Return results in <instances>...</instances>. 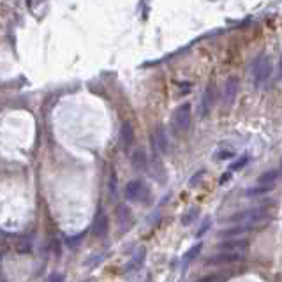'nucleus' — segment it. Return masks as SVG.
I'll list each match as a JSON object with an SVG mask.
<instances>
[{
	"label": "nucleus",
	"instance_id": "22",
	"mask_svg": "<svg viewBox=\"0 0 282 282\" xmlns=\"http://www.w3.org/2000/svg\"><path fill=\"white\" fill-rule=\"evenodd\" d=\"M46 282H63V275L62 274H51L46 279Z\"/></svg>",
	"mask_w": 282,
	"mask_h": 282
},
{
	"label": "nucleus",
	"instance_id": "7",
	"mask_svg": "<svg viewBox=\"0 0 282 282\" xmlns=\"http://www.w3.org/2000/svg\"><path fill=\"white\" fill-rule=\"evenodd\" d=\"M236 90H238V81H236V78H227L226 83H224L222 87V101L224 104H231L233 101H235L236 97Z\"/></svg>",
	"mask_w": 282,
	"mask_h": 282
},
{
	"label": "nucleus",
	"instance_id": "8",
	"mask_svg": "<svg viewBox=\"0 0 282 282\" xmlns=\"http://www.w3.org/2000/svg\"><path fill=\"white\" fill-rule=\"evenodd\" d=\"M108 215L104 212H99L92 224V235L94 236H104L108 233Z\"/></svg>",
	"mask_w": 282,
	"mask_h": 282
},
{
	"label": "nucleus",
	"instance_id": "1",
	"mask_svg": "<svg viewBox=\"0 0 282 282\" xmlns=\"http://www.w3.org/2000/svg\"><path fill=\"white\" fill-rule=\"evenodd\" d=\"M274 72V60L268 55L257 57L256 62L252 63V78L256 85H263L265 81H268V78Z\"/></svg>",
	"mask_w": 282,
	"mask_h": 282
},
{
	"label": "nucleus",
	"instance_id": "25",
	"mask_svg": "<svg viewBox=\"0 0 282 282\" xmlns=\"http://www.w3.org/2000/svg\"><path fill=\"white\" fill-rule=\"evenodd\" d=\"M231 157H235V154L233 152H220L219 156H217V159H231Z\"/></svg>",
	"mask_w": 282,
	"mask_h": 282
},
{
	"label": "nucleus",
	"instance_id": "27",
	"mask_svg": "<svg viewBox=\"0 0 282 282\" xmlns=\"http://www.w3.org/2000/svg\"><path fill=\"white\" fill-rule=\"evenodd\" d=\"M281 69H282V60H281Z\"/></svg>",
	"mask_w": 282,
	"mask_h": 282
},
{
	"label": "nucleus",
	"instance_id": "24",
	"mask_svg": "<svg viewBox=\"0 0 282 282\" xmlns=\"http://www.w3.org/2000/svg\"><path fill=\"white\" fill-rule=\"evenodd\" d=\"M210 224H212V220H210V219L205 220V222H203V226H201V229H199V231H198V236H201L205 231H208V229H210Z\"/></svg>",
	"mask_w": 282,
	"mask_h": 282
},
{
	"label": "nucleus",
	"instance_id": "28",
	"mask_svg": "<svg viewBox=\"0 0 282 282\" xmlns=\"http://www.w3.org/2000/svg\"><path fill=\"white\" fill-rule=\"evenodd\" d=\"M281 168H282V160H281Z\"/></svg>",
	"mask_w": 282,
	"mask_h": 282
},
{
	"label": "nucleus",
	"instance_id": "20",
	"mask_svg": "<svg viewBox=\"0 0 282 282\" xmlns=\"http://www.w3.org/2000/svg\"><path fill=\"white\" fill-rule=\"evenodd\" d=\"M16 247H18V252H21V254H29L30 252V242L27 240V238H21V240H18Z\"/></svg>",
	"mask_w": 282,
	"mask_h": 282
},
{
	"label": "nucleus",
	"instance_id": "4",
	"mask_svg": "<svg viewBox=\"0 0 282 282\" xmlns=\"http://www.w3.org/2000/svg\"><path fill=\"white\" fill-rule=\"evenodd\" d=\"M148 196V189L141 180H131L125 186V198L131 201H145Z\"/></svg>",
	"mask_w": 282,
	"mask_h": 282
},
{
	"label": "nucleus",
	"instance_id": "6",
	"mask_svg": "<svg viewBox=\"0 0 282 282\" xmlns=\"http://www.w3.org/2000/svg\"><path fill=\"white\" fill-rule=\"evenodd\" d=\"M247 247H249L247 238H229V240L220 242L217 245V249L226 251V252H240V251H245Z\"/></svg>",
	"mask_w": 282,
	"mask_h": 282
},
{
	"label": "nucleus",
	"instance_id": "15",
	"mask_svg": "<svg viewBox=\"0 0 282 282\" xmlns=\"http://www.w3.org/2000/svg\"><path fill=\"white\" fill-rule=\"evenodd\" d=\"M117 217H118V220H120V224H122L124 227L131 224V210H129L125 205H120V207H118Z\"/></svg>",
	"mask_w": 282,
	"mask_h": 282
},
{
	"label": "nucleus",
	"instance_id": "17",
	"mask_svg": "<svg viewBox=\"0 0 282 282\" xmlns=\"http://www.w3.org/2000/svg\"><path fill=\"white\" fill-rule=\"evenodd\" d=\"M201 249H203V245H201V244H196L192 249H189V252H187L186 256H184V266H187V265H189V263L192 261L194 257L198 256V254H199V251H201Z\"/></svg>",
	"mask_w": 282,
	"mask_h": 282
},
{
	"label": "nucleus",
	"instance_id": "2",
	"mask_svg": "<svg viewBox=\"0 0 282 282\" xmlns=\"http://www.w3.org/2000/svg\"><path fill=\"white\" fill-rule=\"evenodd\" d=\"M268 215V210L263 207L259 208H247V210L236 212L227 217V222H236V224H256L259 220H263Z\"/></svg>",
	"mask_w": 282,
	"mask_h": 282
},
{
	"label": "nucleus",
	"instance_id": "13",
	"mask_svg": "<svg viewBox=\"0 0 282 282\" xmlns=\"http://www.w3.org/2000/svg\"><path fill=\"white\" fill-rule=\"evenodd\" d=\"M215 102V85H208L207 92H205V101H203V113H208L212 110V106Z\"/></svg>",
	"mask_w": 282,
	"mask_h": 282
},
{
	"label": "nucleus",
	"instance_id": "5",
	"mask_svg": "<svg viewBox=\"0 0 282 282\" xmlns=\"http://www.w3.org/2000/svg\"><path fill=\"white\" fill-rule=\"evenodd\" d=\"M245 257L240 252H219L208 257L207 265H229V263H242Z\"/></svg>",
	"mask_w": 282,
	"mask_h": 282
},
{
	"label": "nucleus",
	"instance_id": "3",
	"mask_svg": "<svg viewBox=\"0 0 282 282\" xmlns=\"http://www.w3.org/2000/svg\"><path fill=\"white\" fill-rule=\"evenodd\" d=\"M173 125H175V131L178 132H186L190 125V104H182L178 106L175 113H173Z\"/></svg>",
	"mask_w": 282,
	"mask_h": 282
},
{
	"label": "nucleus",
	"instance_id": "26",
	"mask_svg": "<svg viewBox=\"0 0 282 282\" xmlns=\"http://www.w3.org/2000/svg\"><path fill=\"white\" fill-rule=\"evenodd\" d=\"M215 275H208V277H201L199 281H196V282H215Z\"/></svg>",
	"mask_w": 282,
	"mask_h": 282
},
{
	"label": "nucleus",
	"instance_id": "12",
	"mask_svg": "<svg viewBox=\"0 0 282 282\" xmlns=\"http://www.w3.org/2000/svg\"><path fill=\"white\" fill-rule=\"evenodd\" d=\"M145 256H147V249H145V247H139L138 251H136L134 256L131 257V261H129V263L125 265V272H131V270L139 268V266L143 265Z\"/></svg>",
	"mask_w": 282,
	"mask_h": 282
},
{
	"label": "nucleus",
	"instance_id": "9",
	"mask_svg": "<svg viewBox=\"0 0 282 282\" xmlns=\"http://www.w3.org/2000/svg\"><path fill=\"white\" fill-rule=\"evenodd\" d=\"M252 229H256V224H238V226H233V227H229V229L220 231V235L226 236V238H238L240 235L252 231Z\"/></svg>",
	"mask_w": 282,
	"mask_h": 282
},
{
	"label": "nucleus",
	"instance_id": "19",
	"mask_svg": "<svg viewBox=\"0 0 282 282\" xmlns=\"http://www.w3.org/2000/svg\"><path fill=\"white\" fill-rule=\"evenodd\" d=\"M198 214H199L198 208H190V210L187 212V214L184 215V217H182V224H184V226H189V224L192 222V220L196 219V217H198Z\"/></svg>",
	"mask_w": 282,
	"mask_h": 282
},
{
	"label": "nucleus",
	"instance_id": "21",
	"mask_svg": "<svg viewBox=\"0 0 282 282\" xmlns=\"http://www.w3.org/2000/svg\"><path fill=\"white\" fill-rule=\"evenodd\" d=\"M247 162H249V157H247V156H242L240 159L235 160V162L231 164V171H240V169L244 168V166L247 164Z\"/></svg>",
	"mask_w": 282,
	"mask_h": 282
},
{
	"label": "nucleus",
	"instance_id": "11",
	"mask_svg": "<svg viewBox=\"0 0 282 282\" xmlns=\"http://www.w3.org/2000/svg\"><path fill=\"white\" fill-rule=\"evenodd\" d=\"M120 139H122V145L125 148H129L134 141V129L129 122H124L120 127Z\"/></svg>",
	"mask_w": 282,
	"mask_h": 282
},
{
	"label": "nucleus",
	"instance_id": "16",
	"mask_svg": "<svg viewBox=\"0 0 282 282\" xmlns=\"http://www.w3.org/2000/svg\"><path fill=\"white\" fill-rule=\"evenodd\" d=\"M132 164H134L136 169H143L145 164H147V157H145L143 150H136L132 154Z\"/></svg>",
	"mask_w": 282,
	"mask_h": 282
},
{
	"label": "nucleus",
	"instance_id": "18",
	"mask_svg": "<svg viewBox=\"0 0 282 282\" xmlns=\"http://www.w3.org/2000/svg\"><path fill=\"white\" fill-rule=\"evenodd\" d=\"M272 189H274V186H259V187H254V189H247V196H263V194H268Z\"/></svg>",
	"mask_w": 282,
	"mask_h": 282
},
{
	"label": "nucleus",
	"instance_id": "14",
	"mask_svg": "<svg viewBox=\"0 0 282 282\" xmlns=\"http://www.w3.org/2000/svg\"><path fill=\"white\" fill-rule=\"evenodd\" d=\"M277 178H279L277 169H270V171H265L263 175H259L257 182H259V186H274V182H277Z\"/></svg>",
	"mask_w": 282,
	"mask_h": 282
},
{
	"label": "nucleus",
	"instance_id": "10",
	"mask_svg": "<svg viewBox=\"0 0 282 282\" xmlns=\"http://www.w3.org/2000/svg\"><path fill=\"white\" fill-rule=\"evenodd\" d=\"M154 143L160 152L168 150V136H166L164 125H160V124L154 129Z\"/></svg>",
	"mask_w": 282,
	"mask_h": 282
},
{
	"label": "nucleus",
	"instance_id": "23",
	"mask_svg": "<svg viewBox=\"0 0 282 282\" xmlns=\"http://www.w3.org/2000/svg\"><path fill=\"white\" fill-rule=\"evenodd\" d=\"M203 175H205V169H201V171H198V173H196V175H194V177L189 180V184H190V186H196V184H198V180L203 177Z\"/></svg>",
	"mask_w": 282,
	"mask_h": 282
}]
</instances>
